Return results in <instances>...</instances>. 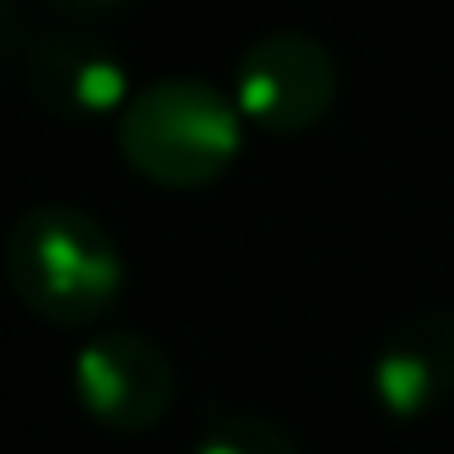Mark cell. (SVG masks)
<instances>
[{"label":"cell","mask_w":454,"mask_h":454,"mask_svg":"<svg viewBox=\"0 0 454 454\" xmlns=\"http://www.w3.org/2000/svg\"><path fill=\"white\" fill-rule=\"evenodd\" d=\"M74 395L98 425L142 434L171 415L176 366L147 333L98 327L74 356Z\"/></svg>","instance_id":"obj_4"},{"label":"cell","mask_w":454,"mask_h":454,"mask_svg":"<svg viewBox=\"0 0 454 454\" xmlns=\"http://www.w3.org/2000/svg\"><path fill=\"white\" fill-rule=\"evenodd\" d=\"M59 11L69 15H103V11H118V5H128V0H54Z\"/></svg>","instance_id":"obj_9"},{"label":"cell","mask_w":454,"mask_h":454,"mask_svg":"<svg viewBox=\"0 0 454 454\" xmlns=\"http://www.w3.org/2000/svg\"><path fill=\"white\" fill-rule=\"evenodd\" d=\"M191 454H303L284 425L264 420L254 411H220L200 430Z\"/></svg>","instance_id":"obj_7"},{"label":"cell","mask_w":454,"mask_h":454,"mask_svg":"<svg viewBox=\"0 0 454 454\" xmlns=\"http://www.w3.org/2000/svg\"><path fill=\"white\" fill-rule=\"evenodd\" d=\"M25 50H30V40H25L20 11H15V0H0V74L15 59H25Z\"/></svg>","instance_id":"obj_8"},{"label":"cell","mask_w":454,"mask_h":454,"mask_svg":"<svg viewBox=\"0 0 454 454\" xmlns=\"http://www.w3.org/2000/svg\"><path fill=\"white\" fill-rule=\"evenodd\" d=\"M342 74L317 35L274 30L259 35L235 64V108L245 122L278 137L308 132L333 113Z\"/></svg>","instance_id":"obj_3"},{"label":"cell","mask_w":454,"mask_h":454,"mask_svg":"<svg viewBox=\"0 0 454 454\" xmlns=\"http://www.w3.org/2000/svg\"><path fill=\"white\" fill-rule=\"evenodd\" d=\"M35 103L64 122H98L128 108V64L89 30H50L25 50Z\"/></svg>","instance_id":"obj_5"},{"label":"cell","mask_w":454,"mask_h":454,"mask_svg":"<svg viewBox=\"0 0 454 454\" xmlns=\"http://www.w3.org/2000/svg\"><path fill=\"white\" fill-rule=\"evenodd\" d=\"M239 108L200 79H157L118 113V147L137 176L200 191L239 157Z\"/></svg>","instance_id":"obj_2"},{"label":"cell","mask_w":454,"mask_h":454,"mask_svg":"<svg viewBox=\"0 0 454 454\" xmlns=\"http://www.w3.org/2000/svg\"><path fill=\"white\" fill-rule=\"evenodd\" d=\"M372 395L395 420H420L454 401V308L411 313L372 356Z\"/></svg>","instance_id":"obj_6"},{"label":"cell","mask_w":454,"mask_h":454,"mask_svg":"<svg viewBox=\"0 0 454 454\" xmlns=\"http://www.w3.org/2000/svg\"><path fill=\"white\" fill-rule=\"evenodd\" d=\"M5 278L35 317L93 327L122 298L128 264L118 239L79 206H35L5 235Z\"/></svg>","instance_id":"obj_1"}]
</instances>
